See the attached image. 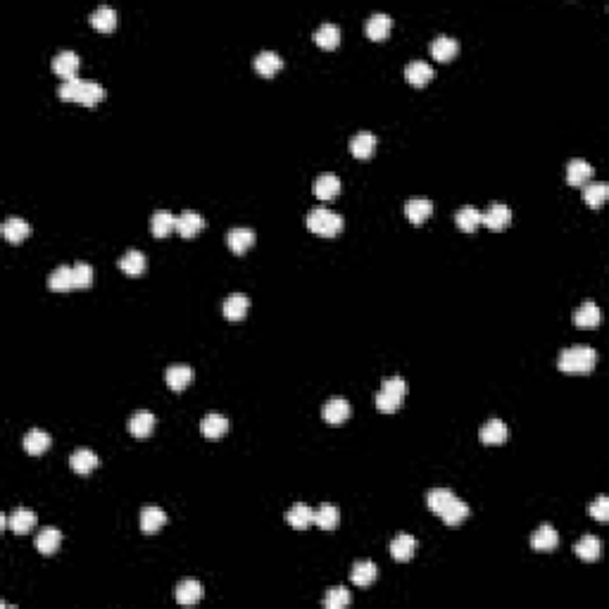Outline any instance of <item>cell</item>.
<instances>
[{
	"instance_id": "obj_1",
	"label": "cell",
	"mask_w": 609,
	"mask_h": 609,
	"mask_svg": "<svg viewBox=\"0 0 609 609\" xmlns=\"http://www.w3.org/2000/svg\"><path fill=\"white\" fill-rule=\"evenodd\" d=\"M60 100L64 103H81L86 108H93L100 100L105 98V88L95 81H81V79H69L62 81V86L58 88Z\"/></svg>"
},
{
	"instance_id": "obj_2",
	"label": "cell",
	"mask_w": 609,
	"mask_h": 609,
	"mask_svg": "<svg viewBox=\"0 0 609 609\" xmlns=\"http://www.w3.org/2000/svg\"><path fill=\"white\" fill-rule=\"evenodd\" d=\"M597 364V353L588 345H576V348L562 350L557 367L564 374H588L593 372Z\"/></svg>"
},
{
	"instance_id": "obj_3",
	"label": "cell",
	"mask_w": 609,
	"mask_h": 609,
	"mask_svg": "<svg viewBox=\"0 0 609 609\" xmlns=\"http://www.w3.org/2000/svg\"><path fill=\"white\" fill-rule=\"evenodd\" d=\"M405 395H407V381L403 377H390L383 381V388L377 393V409L383 414H393L403 407Z\"/></svg>"
},
{
	"instance_id": "obj_4",
	"label": "cell",
	"mask_w": 609,
	"mask_h": 609,
	"mask_svg": "<svg viewBox=\"0 0 609 609\" xmlns=\"http://www.w3.org/2000/svg\"><path fill=\"white\" fill-rule=\"evenodd\" d=\"M307 228L317 236L333 238L343 231V217L331 210H324V207H314L307 215Z\"/></svg>"
},
{
	"instance_id": "obj_5",
	"label": "cell",
	"mask_w": 609,
	"mask_h": 609,
	"mask_svg": "<svg viewBox=\"0 0 609 609\" xmlns=\"http://www.w3.org/2000/svg\"><path fill=\"white\" fill-rule=\"evenodd\" d=\"M512 222V210L502 202H493L488 210L481 215V224H486L490 231H505Z\"/></svg>"
},
{
	"instance_id": "obj_6",
	"label": "cell",
	"mask_w": 609,
	"mask_h": 609,
	"mask_svg": "<svg viewBox=\"0 0 609 609\" xmlns=\"http://www.w3.org/2000/svg\"><path fill=\"white\" fill-rule=\"evenodd\" d=\"M255 231L252 228H246V226H236L231 228V231L226 233V246L228 250L233 252V255H243V252H248L252 246H255Z\"/></svg>"
},
{
	"instance_id": "obj_7",
	"label": "cell",
	"mask_w": 609,
	"mask_h": 609,
	"mask_svg": "<svg viewBox=\"0 0 609 609\" xmlns=\"http://www.w3.org/2000/svg\"><path fill=\"white\" fill-rule=\"evenodd\" d=\"M350 412H353V409H350L348 400H345V398H331L326 405H324L322 417H324V421H326V424L341 426V424H345V421L350 419Z\"/></svg>"
},
{
	"instance_id": "obj_8",
	"label": "cell",
	"mask_w": 609,
	"mask_h": 609,
	"mask_svg": "<svg viewBox=\"0 0 609 609\" xmlns=\"http://www.w3.org/2000/svg\"><path fill=\"white\" fill-rule=\"evenodd\" d=\"M53 72L58 76H62L64 81L76 79V69H79V55L74 50H62L53 58Z\"/></svg>"
},
{
	"instance_id": "obj_9",
	"label": "cell",
	"mask_w": 609,
	"mask_h": 609,
	"mask_svg": "<svg viewBox=\"0 0 609 609\" xmlns=\"http://www.w3.org/2000/svg\"><path fill=\"white\" fill-rule=\"evenodd\" d=\"M593 174H595L593 165H590V162H586V160H581V157H576V160H571L569 165H566V181H569L571 186L590 184Z\"/></svg>"
},
{
	"instance_id": "obj_10",
	"label": "cell",
	"mask_w": 609,
	"mask_h": 609,
	"mask_svg": "<svg viewBox=\"0 0 609 609\" xmlns=\"http://www.w3.org/2000/svg\"><path fill=\"white\" fill-rule=\"evenodd\" d=\"M228 426H231V424H228V419L224 417V414H217V412L205 414L202 421H200V431H202V435H205L207 440H219L222 435L228 431Z\"/></svg>"
},
{
	"instance_id": "obj_11",
	"label": "cell",
	"mask_w": 609,
	"mask_h": 609,
	"mask_svg": "<svg viewBox=\"0 0 609 609\" xmlns=\"http://www.w3.org/2000/svg\"><path fill=\"white\" fill-rule=\"evenodd\" d=\"M431 215H433V202L429 198H412V200L405 202V217L412 224H424Z\"/></svg>"
},
{
	"instance_id": "obj_12",
	"label": "cell",
	"mask_w": 609,
	"mask_h": 609,
	"mask_svg": "<svg viewBox=\"0 0 609 609\" xmlns=\"http://www.w3.org/2000/svg\"><path fill=\"white\" fill-rule=\"evenodd\" d=\"M152 429H155V414L152 412H145V409H139V412L131 414L129 419V431L134 438L139 440H145L148 435L152 433Z\"/></svg>"
},
{
	"instance_id": "obj_13",
	"label": "cell",
	"mask_w": 609,
	"mask_h": 609,
	"mask_svg": "<svg viewBox=\"0 0 609 609\" xmlns=\"http://www.w3.org/2000/svg\"><path fill=\"white\" fill-rule=\"evenodd\" d=\"M202 228H205V219H202L198 212L186 210V212H181V215L176 217V231H179V236L195 238L198 233L202 231Z\"/></svg>"
},
{
	"instance_id": "obj_14",
	"label": "cell",
	"mask_w": 609,
	"mask_h": 609,
	"mask_svg": "<svg viewBox=\"0 0 609 609\" xmlns=\"http://www.w3.org/2000/svg\"><path fill=\"white\" fill-rule=\"evenodd\" d=\"M248 309H250V300H248L243 293H233V296H228L224 304H222V312H224L228 322H241V319H246Z\"/></svg>"
},
{
	"instance_id": "obj_15",
	"label": "cell",
	"mask_w": 609,
	"mask_h": 609,
	"mask_svg": "<svg viewBox=\"0 0 609 609\" xmlns=\"http://www.w3.org/2000/svg\"><path fill=\"white\" fill-rule=\"evenodd\" d=\"M98 464H100L98 455H95L93 450H88V448H79V450H74L72 457H69V466H72L76 474H81V476L91 474V471H93Z\"/></svg>"
},
{
	"instance_id": "obj_16",
	"label": "cell",
	"mask_w": 609,
	"mask_h": 609,
	"mask_svg": "<svg viewBox=\"0 0 609 609\" xmlns=\"http://www.w3.org/2000/svg\"><path fill=\"white\" fill-rule=\"evenodd\" d=\"M507 435H510V431H507L505 421H500V419H490L488 424H483L479 431L481 443H486V445H502L507 440Z\"/></svg>"
},
{
	"instance_id": "obj_17",
	"label": "cell",
	"mask_w": 609,
	"mask_h": 609,
	"mask_svg": "<svg viewBox=\"0 0 609 609\" xmlns=\"http://www.w3.org/2000/svg\"><path fill=\"white\" fill-rule=\"evenodd\" d=\"M193 379H195V372H193L191 367H184V364H176V367H169L165 374V381L167 385H169L171 390H184L189 388V385L193 383Z\"/></svg>"
},
{
	"instance_id": "obj_18",
	"label": "cell",
	"mask_w": 609,
	"mask_h": 609,
	"mask_svg": "<svg viewBox=\"0 0 609 609\" xmlns=\"http://www.w3.org/2000/svg\"><path fill=\"white\" fill-rule=\"evenodd\" d=\"M600 319H602L600 307L590 300L583 302L581 307L576 309V314H573V322H576L578 329H597L600 326Z\"/></svg>"
},
{
	"instance_id": "obj_19",
	"label": "cell",
	"mask_w": 609,
	"mask_h": 609,
	"mask_svg": "<svg viewBox=\"0 0 609 609\" xmlns=\"http://www.w3.org/2000/svg\"><path fill=\"white\" fill-rule=\"evenodd\" d=\"M531 545H533V550H538V552H550L560 545V533L552 529L550 524H542L540 529L533 533Z\"/></svg>"
},
{
	"instance_id": "obj_20",
	"label": "cell",
	"mask_w": 609,
	"mask_h": 609,
	"mask_svg": "<svg viewBox=\"0 0 609 609\" xmlns=\"http://www.w3.org/2000/svg\"><path fill=\"white\" fill-rule=\"evenodd\" d=\"M405 79L412 86L421 88V86H426L433 79V67H431L429 62H424V60H414V62H409L407 67H405Z\"/></svg>"
},
{
	"instance_id": "obj_21",
	"label": "cell",
	"mask_w": 609,
	"mask_h": 609,
	"mask_svg": "<svg viewBox=\"0 0 609 609\" xmlns=\"http://www.w3.org/2000/svg\"><path fill=\"white\" fill-rule=\"evenodd\" d=\"M374 150H377V136L369 134V131H362V134L350 139V152L357 160H369L374 155Z\"/></svg>"
},
{
	"instance_id": "obj_22",
	"label": "cell",
	"mask_w": 609,
	"mask_h": 609,
	"mask_svg": "<svg viewBox=\"0 0 609 609\" xmlns=\"http://www.w3.org/2000/svg\"><path fill=\"white\" fill-rule=\"evenodd\" d=\"M252 67H255V72L262 76H274L283 69V60L278 58L274 50H262V53L252 60Z\"/></svg>"
},
{
	"instance_id": "obj_23",
	"label": "cell",
	"mask_w": 609,
	"mask_h": 609,
	"mask_svg": "<svg viewBox=\"0 0 609 609\" xmlns=\"http://www.w3.org/2000/svg\"><path fill=\"white\" fill-rule=\"evenodd\" d=\"M286 519L296 531H304L314 524V510L309 505H304V502H298V505H293L291 510H288Z\"/></svg>"
},
{
	"instance_id": "obj_24",
	"label": "cell",
	"mask_w": 609,
	"mask_h": 609,
	"mask_svg": "<svg viewBox=\"0 0 609 609\" xmlns=\"http://www.w3.org/2000/svg\"><path fill=\"white\" fill-rule=\"evenodd\" d=\"M414 550H417V540L407 533H400L390 542V555H393L395 562H409L414 557Z\"/></svg>"
},
{
	"instance_id": "obj_25",
	"label": "cell",
	"mask_w": 609,
	"mask_h": 609,
	"mask_svg": "<svg viewBox=\"0 0 609 609\" xmlns=\"http://www.w3.org/2000/svg\"><path fill=\"white\" fill-rule=\"evenodd\" d=\"M117 267H119L124 274H129V276H139V274L145 272L148 260H145V255L141 250H129V252H124V255L119 257Z\"/></svg>"
},
{
	"instance_id": "obj_26",
	"label": "cell",
	"mask_w": 609,
	"mask_h": 609,
	"mask_svg": "<svg viewBox=\"0 0 609 609\" xmlns=\"http://www.w3.org/2000/svg\"><path fill=\"white\" fill-rule=\"evenodd\" d=\"M377 576H379L377 564H374V562H369V560L357 562V564L353 566V571H350V581H353L355 586H359V588L372 586V583L377 581Z\"/></svg>"
},
{
	"instance_id": "obj_27",
	"label": "cell",
	"mask_w": 609,
	"mask_h": 609,
	"mask_svg": "<svg viewBox=\"0 0 609 609\" xmlns=\"http://www.w3.org/2000/svg\"><path fill=\"white\" fill-rule=\"evenodd\" d=\"M8 526L12 533H29L36 526V514H34L32 510H24V507H19V510H14L12 514L8 516Z\"/></svg>"
},
{
	"instance_id": "obj_28",
	"label": "cell",
	"mask_w": 609,
	"mask_h": 609,
	"mask_svg": "<svg viewBox=\"0 0 609 609\" xmlns=\"http://www.w3.org/2000/svg\"><path fill=\"white\" fill-rule=\"evenodd\" d=\"M200 600H202V586L198 581L186 578V581H181L179 586H176V602H179V605L191 607Z\"/></svg>"
},
{
	"instance_id": "obj_29",
	"label": "cell",
	"mask_w": 609,
	"mask_h": 609,
	"mask_svg": "<svg viewBox=\"0 0 609 609\" xmlns=\"http://www.w3.org/2000/svg\"><path fill=\"white\" fill-rule=\"evenodd\" d=\"M457 53H459V43L450 36H438L431 43V55H433L438 62H450Z\"/></svg>"
},
{
	"instance_id": "obj_30",
	"label": "cell",
	"mask_w": 609,
	"mask_h": 609,
	"mask_svg": "<svg viewBox=\"0 0 609 609\" xmlns=\"http://www.w3.org/2000/svg\"><path fill=\"white\" fill-rule=\"evenodd\" d=\"M341 193V179L333 174H324L319 176L317 181H314V195L319 198V200H333V198Z\"/></svg>"
},
{
	"instance_id": "obj_31",
	"label": "cell",
	"mask_w": 609,
	"mask_h": 609,
	"mask_svg": "<svg viewBox=\"0 0 609 609\" xmlns=\"http://www.w3.org/2000/svg\"><path fill=\"white\" fill-rule=\"evenodd\" d=\"M60 542H62V533H60L58 529H43L36 536V540H34V545H36V550L40 552V555H55L60 547Z\"/></svg>"
},
{
	"instance_id": "obj_32",
	"label": "cell",
	"mask_w": 609,
	"mask_h": 609,
	"mask_svg": "<svg viewBox=\"0 0 609 609\" xmlns=\"http://www.w3.org/2000/svg\"><path fill=\"white\" fill-rule=\"evenodd\" d=\"M48 288L55 293H67L74 288V269L72 267H58L48 276Z\"/></svg>"
},
{
	"instance_id": "obj_33",
	"label": "cell",
	"mask_w": 609,
	"mask_h": 609,
	"mask_svg": "<svg viewBox=\"0 0 609 609\" xmlns=\"http://www.w3.org/2000/svg\"><path fill=\"white\" fill-rule=\"evenodd\" d=\"M338 521H341V512H338V507L331 505V502H324V505L314 512V524L324 531H333L338 526Z\"/></svg>"
},
{
	"instance_id": "obj_34",
	"label": "cell",
	"mask_w": 609,
	"mask_h": 609,
	"mask_svg": "<svg viewBox=\"0 0 609 609\" xmlns=\"http://www.w3.org/2000/svg\"><path fill=\"white\" fill-rule=\"evenodd\" d=\"M171 231H176V215L171 212H155L150 219V233L155 238H165Z\"/></svg>"
},
{
	"instance_id": "obj_35",
	"label": "cell",
	"mask_w": 609,
	"mask_h": 609,
	"mask_svg": "<svg viewBox=\"0 0 609 609\" xmlns=\"http://www.w3.org/2000/svg\"><path fill=\"white\" fill-rule=\"evenodd\" d=\"M314 43L324 50L338 48V43H341V29H338L336 24H322V27L314 32Z\"/></svg>"
},
{
	"instance_id": "obj_36",
	"label": "cell",
	"mask_w": 609,
	"mask_h": 609,
	"mask_svg": "<svg viewBox=\"0 0 609 609\" xmlns=\"http://www.w3.org/2000/svg\"><path fill=\"white\" fill-rule=\"evenodd\" d=\"M167 524V514L160 507H145L141 512V531L143 533H157Z\"/></svg>"
},
{
	"instance_id": "obj_37",
	"label": "cell",
	"mask_w": 609,
	"mask_h": 609,
	"mask_svg": "<svg viewBox=\"0 0 609 609\" xmlns=\"http://www.w3.org/2000/svg\"><path fill=\"white\" fill-rule=\"evenodd\" d=\"M390 27H393V22H390L388 14H383V12L372 14L367 22V36L372 40H385L390 34Z\"/></svg>"
},
{
	"instance_id": "obj_38",
	"label": "cell",
	"mask_w": 609,
	"mask_h": 609,
	"mask_svg": "<svg viewBox=\"0 0 609 609\" xmlns=\"http://www.w3.org/2000/svg\"><path fill=\"white\" fill-rule=\"evenodd\" d=\"M573 550H576V555L581 557L583 562H595L602 552V542L597 536H583L581 540L576 542Z\"/></svg>"
},
{
	"instance_id": "obj_39",
	"label": "cell",
	"mask_w": 609,
	"mask_h": 609,
	"mask_svg": "<svg viewBox=\"0 0 609 609\" xmlns=\"http://www.w3.org/2000/svg\"><path fill=\"white\" fill-rule=\"evenodd\" d=\"M438 516H440V519H443L448 526H457V524H462V521H464L466 516H469V505H466L464 500H459V497H455V500L450 502V505L445 507V510L440 512Z\"/></svg>"
},
{
	"instance_id": "obj_40",
	"label": "cell",
	"mask_w": 609,
	"mask_h": 609,
	"mask_svg": "<svg viewBox=\"0 0 609 609\" xmlns=\"http://www.w3.org/2000/svg\"><path fill=\"white\" fill-rule=\"evenodd\" d=\"M91 24H93V27L98 29V32H103V34L115 32V27H117V12H115L112 8H108V5H100V8L95 10L93 14H91Z\"/></svg>"
},
{
	"instance_id": "obj_41",
	"label": "cell",
	"mask_w": 609,
	"mask_h": 609,
	"mask_svg": "<svg viewBox=\"0 0 609 609\" xmlns=\"http://www.w3.org/2000/svg\"><path fill=\"white\" fill-rule=\"evenodd\" d=\"M455 222H457V228H459L462 233H474L481 224V212L476 210V207H471V205H464L459 212H457Z\"/></svg>"
},
{
	"instance_id": "obj_42",
	"label": "cell",
	"mask_w": 609,
	"mask_h": 609,
	"mask_svg": "<svg viewBox=\"0 0 609 609\" xmlns=\"http://www.w3.org/2000/svg\"><path fill=\"white\" fill-rule=\"evenodd\" d=\"M609 198V186L602 184V181H595V184H586L583 186V200H586V205L590 207H602L607 202Z\"/></svg>"
},
{
	"instance_id": "obj_43",
	"label": "cell",
	"mask_w": 609,
	"mask_h": 609,
	"mask_svg": "<svg viewBox=\"0 0 609 609\" xmlns=\"http://www.w3.org/2000/svg\"><path fill=\"white\" fill-rule=\"evenodd\" d=\"M29 233H32V228H29V224L24 219H19V217H12V219H8L3 224V236L5 241L10 243H22Z\"/></svg>"
},
{
	"instance_id": "obj_44",
	"label": "cell",
	"mask_w": 609,
	"mask_h": 609,
	"mask_svg": "<svg viewBox=\"0 0 609 609\" xmlns=\"http://www.w3.org/2000/svg\"><path fill=\"white\" fill-rule=\"evenodd\" d=\"M48 448H50V435L45 433V431L34 429L24 435V450H27L29 455H43Z\"/></svg>"
},
{
	"instance_id": "obj_45",
	"label": "cell",
	"mask_w": 609,
	"mask_h": 609,
	"mask_svg": "<svg viewBox=\"0 0 609 609\" xmlns=\"http://www.w3.org/2000/svg\"><path fill=\"white\" fill-rule=\"evenodd\" d=\"M455 493L453 490H448V488H435V490H431L429 495H426V505H429V510L431 512H435V514H440V512L445 510V507L450 505V502L455 500Z\"/></svg>"
},
{
	"instance_id": "obj_46",
	"label": "cell",
	"mask_w": 609,
	"mask_h": 609,
	"mask_svg": "<svg viewBox=\"0 0 609 609\" xmlns=\"http://www.w3.org/2000/svg\"><path fill=\"white\" fill-rule=\"evenodd\" d=\"M350 590L345 586H336V588H329L326 595H324V607L326 609H343L350 605Z\"/></svg>"
},
{
	"instance_id": "obj_47",
	"label": "cell",
	"mask_w": 609,
	"mask_h": 609,
	"mask_svg": "<svg viewBox=\"0 0 609 609\" xmlns=\"http://www.w3.org/2000/svg\"><path fill=\"white\" fill-rule=\"evenodd\" d=\"M74 269V288H88L93 283V267L88 262H76Z\"/></svg>"
},
{
	"instance_id": "obj_48",
	"label": "cell",
	"mask_w": 609,
	"mask_h": 609,
	"mask_svg": "<svg viewBox=\"0 0 609 609\" xmlns=\"http://www.w3.org/2000/svg\"><path fill=\"white\" fill-rule=\"evenodd\" d=\"M588 514L597 521H607L609 519V497L600 495L595 502H590V505H588Z\"/></svg>"
}]
</instances>
